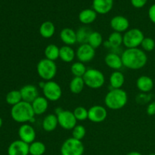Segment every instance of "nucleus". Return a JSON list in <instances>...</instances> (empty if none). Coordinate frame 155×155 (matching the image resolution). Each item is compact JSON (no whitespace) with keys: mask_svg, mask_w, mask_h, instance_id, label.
Listing matches in <instances>:
<instances>
[{"mask_svg":"<svg viewBox=\"0 0 155 155\" xmlns=\"http://www.w3.org/2000/svg\"><path fill=\"white\" fill-rule=\"evenodd\" d=\"M123 64L130 70L143 68L148 62V56L145 51L139 48H127L121 54Z\"/></svg>","mask_w":155,"mask_h":155,"instance_id":"obj_1","label":"nucleus"},{"mask_svg":"<svg viewBox=\"0 0 155 155\" xmlns=\"http://www.w3.org/2000/svg\"><path fill=\"white\" fill-rule=\"evenodd\" d=\"M11 116L15 122L24 124L27 122L33 123L36 115L31 104L22 101L16 105L12 106L11 109Z\"/></svg>","mask_w":155,"mask_h":155,"instance_id":"obj_2","label":"nucleus"},{"mask_svg":"<svg viewBox=\"0 0 155 155\" xmlns=\"http://www.w3.org/2000/svg\"><path fill=\"white\" fill-rule=\"evenodd\" d=\"M128 101V95L122 89H112L104 97V104L110 110H120Z\"/></svg>","mask_w":155,"mask_h":155,"instance_id":"obj_3","label":"nucleus"},{"mask_svg":"<svg viewBox=\"0 0 155 155\" xmlns=\"http://www.w3.org/2000/svg\"><path fill=\"white\" fill-rule=\"evenodd\" d=\"M57 65L53 61L47 58H42L38 62L36 71L41 79L46 81H50L54 78L57 74Z\"/></svg>","mask_w":155,"mask_h":155,"instance_id":"obj_4","label":"nucleus"},{"mask_svg":"<svg viewBox=\"0 0 155 155\" xmlns=\"http://www.w3.org/2000/svg\"><path fill=\"white\" fill-rule=\"evenodd\" d=\"M83 79L84 80L85 85L92 89H100L105 83V77L103 73L95 68L87 69Z\"/></svg>","mask_w":155,"mask_h":155,"instance_id":"obj_5","label":"nucleus"},{"mask_svg":"<svg viewBox=\"0 0 155 155\" xmlns=\"http://www.w3.org/2000/svg\"><path fill=\"white\" fill-rule=\"evenodd\" d=\"M123 44L127 48H139L145 39L143 32L138 28H132L125 32L123 35Z\"/></svg>","mask_w":155,"mask_h":155,"instance_id":"obj_6","label":"nucleus"},{"mask_svg":"<svg viewBox=\"0 0 155 155\" xmlns=\"http://www.w3.org/2000/svg\"><path fill=\"white\" fill-rule=\"evenodd\" d=\"M84 151L83 142L73 137L66 139L61 147V155H83Z\"/></svg>","mask_w":155,"mask_h":155,"instance_id":"obj_7","label":"nucleus"},{"mask_svg":"<svg viewBox=\"0 0 155 155\" xmlns=\"http://www.w3.org/2000/svg\"><path fill=\"white\" fill-rule=\"evenodd\" d=\"M43 96L48 101H56L61 98L62 95V89L60 85L55 81L50 80L45 82L42 88Z\"/></svg>","mask_w":155,"mask_h":155,"instance_id":"obj_8","label":"nucleus"},{"mask_svg":"<svg viewBox=\"0 0 155 155\" xmlns=\"http://www.w3.org/2000/svg\"><path fill=\"white\" fill-rule=\"evenodd\" d=\"M58 125L62 129L66 130H72L77 125V120L74 114V112L68 110H61L56 113Z\"/></svg>","mask_w":155,"mask_h":155,"instance_id":"obj_9","label":"nucleus"},{"mask_svg":"<svg viewBox=\"0 0 155 155\" xmlns=\"http://www.w3.org/2000/svg\"><path fill=\"white\" fill-rule=\"evenodd\" d=\"M95 56V49L88 43L81 44L76 51V57L79 61L88 63L93 60Z\"/></svg>","mask_w":155,"mask_h":155,"instance_id":"obj_10","label":"nucleus"},{"mask_svg":"<svg viewBox=\"0 0 155 155\" xmlns=\"http://www.w3.org/2000/svg\"><path fill=\"white\" fill-rule=\"evenodd\" d=\"M88 119L92 123L99 124L106 120L107 117V109L101 105H94L88 110Z\"/></svg>","mask_w":155,"mask_h":155,"instance_id":"obj_11","label":"nucleus"},{"mask_svg":"<svg viewBox=\"0 0 155 155\" xmlns=\"http://www.w3.org/2000/svg\"><path fill=\"white\" fill-rule=\"evenodd\" d=\"M18 136H19L20 140L30 145L36 139V130L30 124H24L20 127L18 130Z\"/></svg>","mask_w":155,"mask_h":155,"instance_id":"obj_12","label":"nucleus"},{"mask_svg":"<svg viewBox=\"0 0 155 155\" xmlns=\"http://www.w3.org/2000/svg\"><path fill=\"white\" fill-rule=\"evenodd\" d=\"M29 145L21 140H15L9 145L8 155H29Z\"/></svg>","mask_w":155,"mask_h":155,"instance_id":"obj_13","label":"nucleus"},{"mask_svg":"<svg viewBox=\"0 0 155 155\" xmlns=\"http://www.w3.org/2000/svg\"><path fill=\"white\" fill-rule=\"evenodd\" d=\"M110 27L114 32L123 33L127 32L130 27V22L127 18L121 15L115 16L110 20Z\"/></svg>","mask_w":155,"mask_h":155,"instance_id":"obj_14","label":"nucleus"},{"mask_svg":"<svg viewBox=\"0 0 155 155\" xmlns=\"http://www.w3.org/2000/svg\"><path fill=\"white\" fill-rule=\"evenodd\" d=\"M20 92H21L23 101L30 103V104L39 96V92H38L37 88L34 85L32 84H27L24 86L20 89Z\"/></svg>","mask_w":155,"mask_h":155,"instance_id":"obj_15","label":"nucleus"},{"mask_svg":"<svg viewBox=\"0 0 155 155\" xmlns=\"http://www.w3.org/2000/svg\"><path fill=\"white\" fill-rule=\"evenodd\" d=\"M114 0H93L92 7L97 14L105 15L112 9Z\"/></svg>","mask_w":155,"mask_h":155,"instance_id":"obj_16","label":"nucleus"},{"mask_svg":"<svg viewBox=\"0 0 155 155\" xmlns=\"http://www.w3.org/2000/svg\"><path fill=\"white\" fill-rule=\"evenodd\" d=\"M104 62L108 68L114 71H119L124 67L121 55L114 52L108 53L104 58Z\"/></svg>","mask_w":155,"mask_h":155,"instance_id":"obj_17","label":"nucleus"},{"mask_svg":"<svg viewBox=\"0 0 155 155\" xmlns=\"http://www.w3.org/2000/svg\"><path fill=\"white\" fill-rule=\"evenodd\" d=\"M60 39L65 45L71 46L77 42V32L69 27L62 29L60 33Z\"/></svg>","mask_w":155,"mask_h":155,"instance_id":"obj_18","label":"nucleus"},{"mask_svg":"<svg viewBox=\"0 0 155 155\" xmlns=\"http://www.w3.org/2000/svg\"><path fill=\"white\" fill-rule=\"evenodd\" d=\"M35 115H42L46 112L48 107V101L44 96H38L31 103Z\"/></svg>","mask_w":155,"mask_h":155,"instance_id":"obj_19","label":"nucleus"},{"mask_svg":"<svg viewBox=\"0 0 155 155\" xmlns=\"http://www.w3.org/2000/svg\"><path fill=\"white\" fill-rule=\"evenodd\" d=\"M136 86L139 91L143 93H147L152 90L154 87V81L148 76H141L136 80Z\"/></svg>","mask_w":155,"mask_h":155,"instance_id":"obj_20","label":"nucleus"},{"mask_svg":"<svg viewBox=\"0 0 155 155\" xmlns=\"http://www.w3.org/2000/svg\"><path fill=\"white\" fill-rule=\"evenodd\" d=\"M58 126V120L57 115L49 114L43 118L42 127L44 131L47 133L52 132L56 130Z\"/></svg>","mask_w":155,"mask_h":155,"instance_id":"obj_21","label":"nucleus"},{"mask_svg":"<svg viewBox=\"0 0 155 155\" xmlns=\"http://www.w3.org/2000/svg\"><path fill=\"white\" fill-rule=\"evenodd\" d=\"M39 34L45 39H50L55 33V27L51 21H45L42 23L39 29Z\"/></svg>","mask_w":155,"mask_h":155,"instance_id":"obj_22","label":"nucleus"},{"mask_svg":"<svg viewBox=\"0 0 155 155\" xmlns=\"http://www.w3.org/2000/svg\"><path fill=\"white\" fill-rule=\"evenodd\" d=\"M76 57V51L69 45H63L60 48L59 58L65 63H71Z\"/></svg>","mask_w":155,"mask_h":155,"instance_id":"obj_23","label":"nucleus"},{"mask_svg":"<svg viewBox=\"0 0 155 155\" xmlns=\"http://www.w3.org/2000/svg\"><path fill=\"white\" fill-rule=\"evenodd\" d=\"M109 82L112 89H122V86L125 83V77L122 72L115 71L110 74Z\"/></svg>","mask_w":155,"mask_h":155,"instance_id":"obj_24","label":"nucleus"},{"mask_svg":"<svg viewBox=\"0 0 155 155\" xmlns=\"http://www.w3.org/2000/svg\"><path fill=\"white\" fill-rule=\"evenodd\" d=\"M97 13L93 9H84L79 14V20L83 24H90L96 20Z\"/></svg>","mask_w":155,"mask_h":155,"instance_id":"obj_25","label":"nucleus"},{"mask_svg":"<svg viewBox=\"0 0 155 155\" xmlns=\"http://www.w3.org/2000/svg\"><path fill=\"white\" fill-rule=\"evenodd\" d=\"M85 86L86 85L83 77H74L70 82L69 89L73 94H80L83 92Z\"/></svg>","mask_w":155,"mask_h":155,"instance_id":"obj_26","label":"nucleus"},{"mask_svg":"<svg viewBox=\"0 0 155 155\" xmlns=\"http://www.w3.org/2000/svg\"><path fill=\"white\" fill-rule=\"evenodd\" d=\"M59 54H60V48L54 44H49L45 47L44 50L45 58L53 61H55L58 58H59Z\"/></svg>","mask_w":155,"mask_h":155,"instance_id":"obj_27","label":"nucleus"},{"mask_svg":"<svg viewBox=\"0 0 155 155\" xmlns=\"http://www.w3.org/2000/svg\"><path fill=\"white\" fill-rule=\"evenodd\" d=\"M46 147L45 144L39 141H34L29 145V152L30 155H43Z\"/></svg>","mask_w":155,"mask_h":155,"instance_id":"obj_28","label":"nucleus"},{"mask_svg":"<svg viewBox=\"0 0 155 155\" xmlns=\"http://www.w3.org/2000/svg\"><path fill=\"white\" fill-rule=\"evenodd\" d=\"M107 41L108 42L110 48H117L123 44L124 38H123V35L120 33L114 31L113 33H110Z\"/></svg>","mask_w":155,"mask_h":155,"instance_id":"obj_29","label":"nucleus"},{"mask_svg":"<svg viewBox=\"0 0 155 155\" xmlns=\"http://www.w3.org/2000/svg\"><path fill=\"white\" fill-rule=\"evenodd\" d=\"M22 101V97L20 90L10 91L5 96V101L9 105L15 106Z\"/></svg>","mask_w":155,"mask_h":155,"instance_id":"obj_30","label":"nucleus"},{"mask_svg":"<svg viewBox=\"0 0 155 155\" xmlns=\"http://www.w3.org/2000/svg\"><path fill=\"white\" fill-rule=\"evenodd\" d=\"M87 43L89 45H90L92 48L96 49V48H98V47H100L104 43L102 35L99 32L92 31V33H90V35L89 36Z\"/></svg>","mask_w":155,"mask_h":155,"instance_id":"obj_31","label":"nucleus"},{"mask_svg":"<svg viewBox=\"0 0 155 155\" xmlns=\"http://www.w3.org/2000/svg\"><path fill=\"white\" fill-rule=\"evenodd\" d=\"M86 71H87V69L85 66V64L79 61L77 62H74L71 67V71L74 77H83L84 74H86Z\"/></svg>","mask_w":155,"mask_h":155,"instance_id":"obj_32","label":"nucleus"},{"mask_svg":"<svg viewBox=\"0 0 155 155\" xmlns=\"http://www.w3.org/2000/svg\"><path fill=\"white\" fill-rule=\"evenodd\" d=\"M92 31L90 29L86 27H80L78 30L77 31V42L81 45V44H85L88 42V39H89V36Z\"/></svg>","mask_w":155,"mask_h":155,"instance_id":"obj_33","label":"nucleus"},{"mask_svg":"<svg viewBox=\"0 0 155 155\" xmlns=\"http://www.w3.org/2000/svg\"><path fill=\"white\" fill-rule=\"evenodd\" d=\"M73 112H74V114L77 121H84L88 119L89 111L86 107H83V106L77 107Z\"/></svg>","mask_w":155,"mask_h":155,"instance_id":"obj_34","label":"nucleus"},{"mask_svg":"<svg viewBox=\"0 0 155 155\" xmlns=\"http://www.w3.org/2000/svg\"><path fill=\"white\" fill-rule=\"evenodd\" d=\"M86 134V128L81 124H77L72 130V137L77 140L82 141Z\"/></svg>","mask_w":155,"mask_h":155,"instance_id":"obj_35","label":"nucleus"},{"mask_svg":"<svg viewBox=\"0 0 155 155\" xmlns=\"http://www.w3.org/2000/svg\"><path fill=\"white\" fill-rule=\"evenodd\" d=\"M140 46L145 51H151L155 48V41L151 37H145Z\"/></svg>","mask_w":155,"mask_h":155,"instance_id":"obj_36","label":"nucleus"},{"mask_svg":"<svg viewBox=\"0 0 155 155\" xmlns=\"http://www.w3.org/2000/svg\"><path fill=\"white\" fill-rule=\"evenodd\" d=\"M148 0H131V3L133 7L136 8H141L147 3Z\"/></svg>","mask_w":155,"mask_h":155,"instance_id":"obj_37","label":"nucleus"},{"mask_svg":"<svg viewBox=\"0 0 155 155\" xmlns=\"http://www.w3.org/2000/svg\"><path fill=\"white\" fill-rule=\"evenodd\" d=\"M146 112L149 116H154V115H155V101H152V102L148 104V107H147Z\"/></svg>","mask_w":155,"mask_h":155,"instance_id":"obj_38","label":"nucleus"},{"mask_svg":"<svg viewBox=\"0 0 155 155\" xmlns=\"http://www.w3.org/2000/svg\"><path fill=\"white\" fill-rule=\"evenodd\" d=\"M148 17L152 23L155 24V4L152 5L148 10Z\"/></svg>","mask_w":155,"mask_h":155,"instance_id":"obj_39","label":"nucleus"},{"mask_svg":"<svg viewBox=\"0 0 155 155\" xmlns=\"http://www.w3.org/2000/svg\"><path fill=\"white\" fill-rule=\"evenodd\" d=\"M127 155H142L141 153L138 152V151H131V152L128 153Z\"/></svg>","mask_w":155,"mask_h":155,"instance_id":"obj_40","label":"nucleus"},{"mask_svg":"<svg viewBox=\"0 0 155 155\" xmlns=\"http://www.w3.org/2000/svg\"><path fill=\"white\" fill-rule=\"evenodd\" d=\"M2 124H3V121H2V119L1 118V117H0V128H1L2 127Z\"/></svg>","mask_w":155,"mask_h":155,"instance_id":"obj_41","label":"nucleus"},{"mask_svg":"<svg viewBox=\"0 0 155 155\" xmlns=\"http://www.w3.org/2000/svg\"><path fill=\"white\" fill-rule=\"evenodd\" d=\"M148 155H155V153H152V154H148Z\"/></svg>","mask_w":155,"mask_h":155,"instance_id":"obj_42","label":"nucleus"},{"mask_svg":"<svg viewBox=\"0 0 155 155\" xmlns=\"http://www.w3.org/2000/svg\"><path fill=\"white\" fill-rule=\"evenodd\" d=\"M0 155H1V154H0Z\"/></svg>","mask_w":155,"mask_h":155,"instance_id":"obj_43","label":"nucleus"}]
</instances>
